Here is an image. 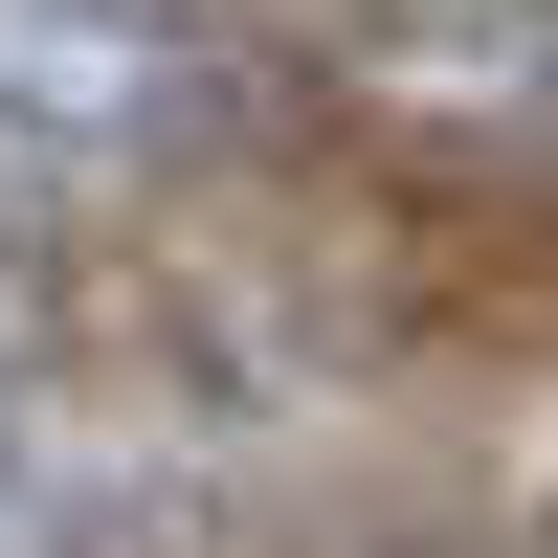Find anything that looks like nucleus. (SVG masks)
Here are the masks:
<instances>
[{"mask_svg": "<svg viewBox=\"0 0 558 558\" xmlns=\"http://www.w3.org/2000/svg\"><path fill=\"white\" fill-rule=\"evenodd\" d=\"M0 112H45L112 179H223L291 134V45L246 0H0Z\"/></svg>", "mask_w": 558, "mask_h": 558, "instance_id": "nucleus-1", "label": "nucleus"}, {"mask_svg": "<svg viewBox=\"0 0 558 558\" xmlns=\"http://www.w3.org/2000/svg\"><path fill=\"white\" fill-rule=\"evenodd\" d=\"M336 68L447 134H558V0H336Z\"/></svg>", "mask_w": 558, "mask_h": 558, "instance_id": "nucleus-2", "label": "nucleus"}, {"mask_svg": "<svg viewBox=\"0 0 558 558\" xmlns=\"http://www.w3.org/2000/svg\"><path fill=\"white\" fill-rule=\"evenodd\" d=\"M134 179L112 157H68L45 112H0V268H89V223H112Z\"/></svg>", "mask_w": 558, "mask_h": 558, "instance_id": "nucleus-3", "label": "nucleus"}, {"mask_svg": "<svg viewBox=\"0 0 558 558\" xmlns=\"http://www.w3.org/2000/svg\"><path fill=\"white\" fill-rule=\"evenodd\" d=\"M0 514H68V402H45V357H0Z\"/></svg>", "mask_w": 558, "mask_h": 558, "instance_id": "nucleus-4", "label": "nucleus"}, {"mask_svg": "<svg viewBox=\"0 0 558 558\" xmlns=\"http://www.w3.org/2000/svg\"><path fill=\"white\" fill-rule=\"evenodd\" d=\"M0 558H45V514H0Z\"/></svg>", "mask_w": 558, "mask_h": 558, "instance_id": "nucleus-5", "label": "nucleus"}]
</instances>
